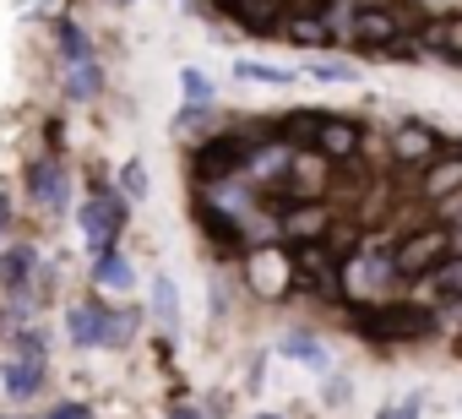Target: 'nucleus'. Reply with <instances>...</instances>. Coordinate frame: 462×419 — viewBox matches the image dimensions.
Listing matches in <instances>:
<instances>
[{"mask_svg": "<svg viewBox=\"0 0 462 419\" xmlns=\"http://www.w3.org/2000/svg\"><path fill=\"white\" fill-rule=\"evenodd\" d=\"M44 359H28V354H12L6 365H0V386H6V397L12 403H33L39 392H44Z\"/></svg>", "mask_w": 462, "mask_h": 419, "instance_id": "nucleus-14", "label": "nucleus"}, {"mask_svg": "<svg viewBox=\"0 0 462 419\" xmlns=\"http://www.w3.org/2000/svg\"><path fill=\"white\" fill-rule=\"evenodd\" d=\"M169 419H201V408H190V403H180V408H169Z\"/></svg>", "mask_w": 462, "mask_h": 419, "instance_id": "nucleus-32", "label": "nucleus"}, {"mask_svg": "<svg viewBox=\"0 0 462 419\" xmlns=\"http://www.w3.org/2000/svg\"><path fill=\"white\" fill-rule=\"evenodd\" d=\"M152 311H158V327H163V332L180 327V294H174V284H169L163 273L152 278Z\"/></svg>", "mask_w": 462, "mask_h": 419, "instance_id": "nucleus-21", "label": "nucleus"}, {"mask_svg": "<svg viewBox=\"0 0 462 419\" xmlns=\"http://www.w3.org/2000/svg\"><path fill=\"white\" fill-rule=\"evenodd\" d=\"M251 153H256V142H251L245 131L207 136V142L190 147V174H196L201 185H217V180H228V174H245V169H251Z\"/></svg>", "mask_w": 462, "mask_h": 419, "instance_id": "nucleus-5", "label": "nucleus"}, {"mask_svg": "<svg viewBox=\"0 0 462 419\" xmlns=\"http://www.w3.org/2000/svg\"><path fill=\"white\" fill-rule=\"evenodd\" d=\"M0 419H6V414H0Z\"/></svg>", "mask_w": 462, "mask_h": 419, "instance_id": "nucleus-35", "label": "nucleus"}, {"mask_svg": "<svg viewBox=\"0 0 462 419\" xmlns=\"http://www.w3.org/2000/svg\"><path fill=\"white\" fill-rule=\"evenodd\" d=\"M240 262H245V284H251L256 294H267V300H278V294H289V289L300 284V262H294V251H289V246L256 240Z\"/></svg>", "mask_w": 462, "mask_h": 419, "instance_id": "nucleus-7", "label": "nucleus"}, {"mask_svg": "<svg viewBox=\"0 0 462 419\" xmlns=\"http://www.w3.org/2000/svg\"><path fill=\"white\" fill-rule=\"evenodd\" d=\"M55 44H60V61H66V98L71 104H88L104 93V66H98V50L93 39L82 33V23L60 17L55 23Z\"/></svg>", "mask_w": 462, "mask_h": 419, "instance_id": "nucleus-3", "label": "nucleus"}, {"mask_svg": "<svg viewBox=\"0 0 462 419\" xmlns=\"http://www.w3.org/2000/svg\"><path fill=\"white\" fill-rule=\"evenodd\" d=\"M136 321H142V311H109L104 300H77V305H66V338L77 343V349H125L131 338H136Z\"/></svg>", "mask_w": 462, "mask_h": 419, "instance_id": "nucleus-2", "label": "nucleus"}, {"mask_svg": "<svg viewBox=\"0 0 462 419\" xmlns=\"http://www.w3.org/2000/svg\"><path fill=\"white\" fill-rule=\"evenodd\" d=\"M402 28H408V23H402L392 6H359V12H354V44L370 50V55H386V50L402 39Z\"/></svg>", "mask_w": 462, "mask_h": 419, "instance_id": "nucleus-10", "label": "nucleus"}, {"mask_svg": "<svg viewBox=\"0 0 462 419\" xmlns=\"http://www.w3.org/2000/svg\"><path fill=\"white\" fill-rule=\"evenodd\" d=\"M120 191H125L131 201H142V196H147V169H142V158H131V163L120 169Z\"/></svg>", "mask_w": 462, "mask_h": 419, "instance_id": "nucleus-27", "label": "nucleus"}, {"mask_svg": "<svg viewBox=\"0 0 462 419\" xmlns=\"http://www.w3.org/2000/svg\"><path fill=\"white\" fill-rule=\"evenodd\" d=\"M316 82H359V66H343V61H316L310 66Z\"/></svg>", "mask_w": 462, "mask_h": 419, "instance_id": "nucleus-26", "label": "nucleus"}, {"mask_svg": "<svg viewBox=\"0 0 462 419\" xmlns=\"http://www.w3.org/2000/svg\"><path fill=\"white\" fill-rule=\"evenodd\" d=\"M235 82H256V88H289L294 66H267V61H235Z\"/></svg>", "mask_w": 462, "mask_h": 419, "instance_id": "nucleus-19", "label": "nucleus"}, {"mask_svg": "<svg viewBox=\"0 0 462 419\" xmlns=\"http://www.w3.org/2000/svg\"><path fill=\"white\" fill-rule=\"evenodd\" d=\"M457 256V240L446 224H430V229H413L408 240H397L392 262H397V278H435L446 262Z\"/></svg>", "mask_w": 462, "mask_h": 419, "instance_id": "nucleus-6", "label": "nucleus"}, {"mask_svg": "<svg viewBox=\"0 0 462 419\" xmlns=\"http://www.w3.org/2000/svg\"><path fill=\"white\" fill-rule=\"evenodd\" d=\"M12 349H17V354H28V359H44V354H50V338H44L39 327H17Z\"/></svg>", "mask_w": 462, "mask_h": 419, "instance_id": "nucleus-25", "label": "nucleus"}, {"mask_svg": "<svg viewBox=\"0 0 462 419\" xmlns=\"http://www.w3.org/2000/svg\"><path fill=\"white\" fill-rule=\"evenodd\" d=\"M327 403H332V408H343V403H348V381H337V376H332V381H327Z\"/></svg>", "mask_w": 462, "mask_h": 419, "instance_id": "nucleus-30", "label": "nucleus"}, {"mask_svg": "<svg viewBox=\"0 0 462 419\" xmlns=\"http://www.w3.org/2000/svg\"><path fill=\"white\" fill-rule=\"evenodd\" d=\"M33 267H39V246L33 240H12L0 251V289L6 294H23L33 284Z\"/></svg>", "mask_w": 462, "mask_h": 419, "instance_id": "nucleus-15", "label": "nucleus"}, {"mask_svg": "<svg viewBox=\"0 0 462 419\" xmlns=\"http://www.w3.org/2000/svg\"><path fill=\"white\" fill-rule=\"evenodd\" d=\"M310 153H321L327 163H354L365 153V126L348 120V115H327V126H321V136H316Z\"/></svg>", "mask_w": 462, "mask_h": 419, "instance_id": "nucleus-12", "label": "nucleus"}, {"mask_svg": "<svg viewBox=\"0 0 462 419\" xmlns=\"http://www.w3.org/2000/svg\"><path fill=\"white\" fill-rule=\"evenodd\" d=\"M131 196L120 191V185H93V196L77 207V224H82V235H88V251L93 256H104V251H120V235H125V219H131V207H125Z\"/></svg>", "mask_w": 462, "mask_h": 419, "instance_id": "nucleus-4", "label": "nucleus"}, {"mask_svg": "<svg viewBox=\"0 0 462 419\" xmlns=\"http://www.w3.org/2000/svg\"><path fill=\"white\" fill-rule=\"evenodd\" d=\"M446 147H440V131L435 126H424V120H402L397 131H392V158L397 163H435Z\"/></svg>", "mask_w": 462, "mask_h": 419, "instance_id": "nucleus-13", "label": "nucleus"}, {"mask_svg": "<svg viewBox=\"0 0 462 419\" xmlns=\"http://www.w3.org/2000/svg\"><path fill=\"white\" fill-rule=\"evenodd\" d=\"M348 321L370 343H419V338H430L440 327L435 311L419 305V300H370V305H354Z\"/></svg>", "mask_w": 462, "mask_h": 419, "instance_id": "nucleus-1", "label": "nucleus"}, {"mask_svg": "<svg viewBox=\"0 0 462 419\" xmlns=\"http://www.w3.org/2000/svg\"><path fill=\"white\" fill-rule=\"evenodd\" d=\"M115 6H131V0H115Z\"/></svg>", "mask_w": 462, "mask_h": 419, "instance_id": "nucleus-34", "label": "nucleus"}, {"mask_svg": "<svg viewBox=\"0 0 462 419\" xmlns=\"http://www.w3.org/2000/svg\"><path fill=\"white\" fill-rule=\"evenodd\" d=\"M6 229H12V196L0 191V240H6Z\"/></svg>", "mask_w": 462, "mask_h": 419, "instance_id": "nucleus-31", "label": "nucleus"}, {"mask_svg": "<svg viewBox=\"0 0 462 419\" xmlns=\"http://www.w3.org/2000/svg\"><path fill=\"white\" fill-rule=\"evenodd\" d=\"M430 289H435V294H446V300H462V251H457L435 278H430Z\"/></svg>", "mask_w": 462, "mask_h": 419, "instance_id": "nucleus-23", "label": "nucleus"}, {"mask_svg": "<svg viewBox=\"0 0 462 419\" xmlns=\"http://www.w3.org/2000/svg\"><path fill=\"white\" fill-rule=\"evenodd\" d=\"M283 33H289V39H300V44H332V28H321L316 17H300V23H289Z\"/></svg>", "mask_w": 462, "mask_h": 419, "instance_id": "nucleus-24", "label": "nucleus"}, {"mask_svg": "<svg viewBox=\"0 0 462 419\" xmlns=\"http://www.w3.org/2000/svg\"><path fill=\"white\" fill-rule=\"evenodd\" d=\"M93 284L109 294H125L136 284V267L125 262V251H104V256H93Z\"/></svg>", "mask_w": 462, "mask_h": 419, "instance_id": "nucleus-18", "label": "nucleus"}, {"mask_svg": "<svg viewBox=\"0 0 462 419\" xmlns=\"http://www.w3.org/2000/svg\"><path fill=\"white\" fill-rule=\"evenodd\" d=\"M190 219L201 224V235L212 240V251H223V256H245L256 240L245 235V224H240V213H223L217 201H207V196H196L190 201Z\"/></svg>", "mask_w": 462, "mask_h": 419, "instance_id": "nucleus-8", "label": "nucleus"}, {"mask_svg": "<svg viewBox=\"0 0 462 419\" xmlns=\"http://www.w3.org/2000/svg\"><path fill=\"white\" fill-rule=\"evenodd\" d=\"M212 6L228 23L251 28V33H283L289 28V6H283V0H212Z\"/></svg>", "mask_w": 462, "mask_h": 419, "instance_id": "nucleus-11", "label": "nucleus"}, {"mask_svg": "<svg viewBox=\"0 0 462 419\" xmlns=\"http://www.w3.org/2000/svg\"><path fill=\"white\" fill-rule=\"evenodd\" d=\"M457 191H462V153H440L435 163H424V180H419L424 201H446Z\"/></svg>", "mask_w": 462, "mask_h": 419, "instance_id": "nucleus-16", "label": "nucleus"}, {"mask_svg": "<svg viewBox=\"0 0 462 419\" xmlns=\"http://www.w3.org/2000/svg\"><path fill=\"white\" fill-rule=\"evenodd\" d=\"M180 93H185L190 109H212V82H207V71L185 66V71H180Z\"/></svg>", "mask_w": 462, "mask_h": 419, "instance_id": "nucleus-22", "label": "nucleus"}, {"mask_svg": "<svg viewBox=\"0 0 462 419\" xmlns=\"http://www.w3.org/2000/svg\"><path fill=\"white\" fill-rule=\"evenodd\" d=\"M44 419H93V408H88L82 397H66V403H55Z\"/></svg>", "mask_w": 462, "mask_h": 419, "instance_id": "nucleus-28", "label": "nucleus"}, {"mask_svg": "<svg viewBox=\"0 0 462 419\" xmlns=\"http://www.w3.org/2000/svg\"><path fill=\"white\" fill-rule=\"evenodd\" d=\"M375 419H392V408H381V414H375Z\"/></svg>", "mask_w": 462, "mask_h": 419, "instance_id": "nucleus-33", "label": "nucleus"}, {"mask_svg": "<svg viewBox=\"0 0 462 419\" xmlns=\"http://www.w3.org/2000/svg\"><path fill=\"white\" fill-rule=\"evenodd\" d=\"M424 414V397L413 392V397H402V403H392V419H419Z\"/></svg>", "mask_w": 462, "mask_h": 419, "instance_id": "nucleus-29", "label": "nucleus"}, {"mask_svg": "<svg viewBox=\"0 0 462 419\" xmlns=\"http://www.w3.org/2000/svg\"><path fill=\"white\" fill-rule=\"evenodd\" d=\"M419 44H424L430 55H446V61L462 66V17H430V23L419 28Z\"/></svg>", "mask_w": 462, "mask_h": 419, "instance_id": "nucleus-17", "label": "nucleus"}, {"mask_svg": "<svg viewBox=\"0 0 462 419\" xmlns=\"http://www.w3.org/2000/svg\"><path fill=\"white\" fill-rule=\"evenodd\" d=\"M28 196L44 207V213H66V201H71V180H66V163H60V153H39L33 163H28Z\"/></svg>", "mask_w": 462, "mask_h": 419, "instance_id": "nucleus-9", "label": "nucleus"}, {"mask_svg": "<svg viewBox=\"0 0 462 419\" xmlns=\"http://www.w3.org/2000/svg\"><path fill=\"white\" fill-rule=\"evenodd\" d=\"M278 354H283V359H305L310 370H327V343H316L310 332H289Z\"/></svg>", "mask_w": 462, "mask_h": 419, "instance_id": "nucleus-20", "label": "nucleus"}]
</instances>
